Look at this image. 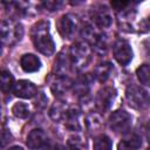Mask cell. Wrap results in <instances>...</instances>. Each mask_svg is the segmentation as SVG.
Segmentation results:
<instances>
[{
	"label": "cell",
	"mask_w": 150,
	"mask_h": 150,
	"mask_svg": "<svg viewBox=\"0 0 150 150\" xmlns=\"http://www.w3.org/2000/svg\"><path fill=\"white\" fill-rule=\"evenodd\" d=\"M32 41L35 48L43 55L49 56L55 50V43L49 33V22L46 20H41L36 22L30 30Z\"/></svg>",
	"instance_id": "cell-1"
},
{
	"label": "cell",
	"mask_w": 150,
	"mask_h": 150,
	"mask_svg": "<svg viewBox=\"0 0 150 150\" xmlns=\"http://www.w3.org/2000/svg\"><path fill=\"white\" fill-rule=\"evenodd\" d=\"M128 104L135 110H146L150 107V95L137 84H130L125 90Z\"/></svg>",
	"instance_id": "cell-2"
},
{
	"label": "cell",
	"mask_w": 150,
	"mask_h": 150,
	"mask_svg": "<svg viewBox=\"0 0 150 150\" xmlns=\"http://www.w3.org/2000/svg\"><path fill=\"white\" fill-rule=\"evenodd\" d=\"M69 55L71 60V66L75 69L80 70L88 64L90 60L91 50L87 42H77L70 48Z\"/></svg>",
	"instance_id": "cell-3"
},
{
	"label": "cell",
	"mask_w": 150,
	"mask_h": 150,
	"mask_svg": "<svg viewBox=\"0 0 150 150\" xmlns=\"http://www.w3.org/2000/svg\"><path fill=\"white\" fill-rule=\"evenodd\" d=\"M132 125V117L125 110H116L109 117V127L115 132L125 134L130 130Z\"/></svg>",
	"instance_id": "cell-4"
},
{
	"label": "cell",
	"mask_w": 150,
	"mask_h": 150,
	"mask_svg": "<svg viewBox=\"0 0 150 150\" xmlns=\"http://www.w3.org/2000/svg\"><path fill=\"white\" fill-rule=\"evenodd\" d=\"M1 42L4 45H11L14 41H18L23 35V28L20 23H14L8 20H2L0 26Z\"/></svg>",
	"instance_id": "cell-5"
},
{
	"label": "cell",
	"mask_w": 150,
	"mask_h": 150,
	"mask_svg": "<svg viewBox=\"0 0 150 150\" xmlns=\"http://www.w3.org/2000/svg\"><path fill=\"white\" fill-rule=\"evenodd\" d=\"M79 18L75 14L68 13L61 16L59 21V32L63 39H71L79 28Z\"/></svg>",
	"instance_id": "cell-6"
},
{
	"label": "cell",
	"mask_w": 150,
	"mask_h": 150,
	"mask_svg": "<svg viewBox=\"0 0 150 150\" xmlns=\"http://www.w3.org/2000/svg\"><path fill=\"white\" fill-rule=\"evenodd\" d=\"M112 53H114V57L115 60L122 64V66H127L130 63V61L132 60V49L131 46L129 45V42H127L125 40H117L114 46H112Z\"/></svg>",
	"instance_id": "cell-7"
},
{
	"label": "cell",
	"mask_w": 150,
	"mask_h": 150,
	"mask_svg": "<svg viewBox=\"0 0 150 150\" xmlns=\"http://www.w3.org/2000/svg\"><path fill=\"white\" fill-rule=\"evenodd\" d=\"M116 89L112 87H105L102 90L98 91L96 96V108L104 112L110 109V107L114 104V101L116 98Z\"/></svg>",
	"instance_id": "cell-8"
},
{
	"label": "cell",
	"mask_w": 150,
	"mask_h": 150,
	"mask_svg": "<svg viewBox=\"0 0 150 150\" xmlns=\"http://www.w3.org/2000/svg\"><path fill=\"white\" fill-rule=\"evenodd\" d=\"M14 94L21 98H32L38 94L36 86L28 80H20L14 86Z\"/></svg>",
	"instance_id": "cell-9"
},
{
	"label": "cell",
	"mask_w": 150,
	"mask_h": 150,
	"mask_svg": "<svg viewBox=\"0 0 150 150\" xmlns=\"http://www.w3.org/2000/svg\"><path fill=\"white\" fill-rule=\"evenodd\" d=\"M93 20L97 27L105 28V27H109L111 25L112 16H111L110 11L105 6H100V7L95 8L94 14H93Z\"/></svg>",
	"instance_id": "cell-10"
},
{
	"label": "cell",
	"mask_w": 150,
	"mask_h": 150,
	"mask_svg": "<svg viewBox=\"0 0 150 150\" xmlns=\"http://www.w3.org/2000/svg\"><path fill=\"white\" fill-rule=\"evenodd\" d=\"M70 66H71V60L69 53H66L64 50L59 53L54 63V71L56 73V76H67Z\"/></svg>",
	"instance_id": "cell-11"
},
{
	"label": "cell",
	"mask_w": 150,
	"mask_h": 150,
	"mask_svg": "<svg viewBox=\"0 0 150 150\" xmlns=\"http://www.w3.org/2000/svg\"><path fill=\"white\" fill-rule=\"evenodd\" d=\"M47 141V136L42 129H34L32 130L26 138V144L29 149H39L41 148Z\"/></svg>",
	"instance_id": "cell-12"
},
{
	"label": "cell",
	"mask_w": 150,
	"mask_h": 150,
	"mask_svg": "<svg viewBox=\"0 0 150 150\" xmlns=\"http://www.w3.org/2000/svg\"><path fill=\"white\" fill-rule=\"evenodd\" d=\"M20 66L23 71L26 73H34L38 71L41 67L40 59L34 54H25L20 59Z\"/></svg>",
	"instance_id": "cell-13"
},
{
	"label": "cell",
	"mask_w": 150,
	"mask_h": 150,
	"mask_svg": "<svg viewBox=\"0 0 150 150\" xmlns=\"http://www.w3.org/2000/svg\"><path fill=\"white\" fill-rule=\"evenodd\" d=\"M69 111L68 104L64 101H55L49 110V116L53 121L59 122V121H64L67 114Z\"/></svg>",
	"instance_id": "cell-14"
},
{
	"label": "cell",
	"mask_w": 150,
	"mask_h": 150,
	"mask_svg": "<svg viewBox=\"0 0 150 150\" xmlns=\"http://www.w3.org/2000/svg\"><path fill=\"white\" fill-rule=\"evenodd\" d=\"M73 86V82L68 76H56L53 82H50V90L54 95H62L66 93L70 87Z\"/></svg>",
	"instance_id": "cell-15"
},
{
	"label": "cell",
	"mask_w": 150,
	"mask_h": 150,
	"mask_svg": "<svg viewBox=\"0 0 150 150\" xmlns=\"http://www.w3.org/2000/svg\"><path fill=\"white\" fill-rule=\"evenodd\" d=\"M142 145V139L136 134H128L117 145V150H137Z\"/></svg>",
	"instance_id": "cell-16"
},
{
	"label": "cell",
	"mask_w": 150,
	"mask_h": 150,
	"mask_svg": "<svg viewBox=\"0 0 150 150\" xmlns=\"http://www.w3.org/2000/svg\"><path fill=\"white\" fill-rule=\"evenodd\" d=\"M64 124L70 130H74V131L81 130L82 125H81V112H80V110L70 108L66 118H64Z\"/></svg>",
	"instance_id": "cell-17"
},
{
	"label": "cell",
	"mask_w": 150,
	"mask_h": 150,
	"mask_svg": "<svg viewBox=\"0 0 150 150\" xmlns=\"http://www.w3.org/2000/svg\"><path fill=\"white\" fill-rule=\"evenodd\" d=\"M90 83H91V77L89 75H83L81 77H79L74 83H73V89L74 93L77 96H84L88 94L89 89H90Z\"/></svg>",
	"instance_id": "cell-18"
},
{
	"label": "cell",
	"mask_w": 150,
	"mask_h": 150,
	"mask_svg": "<svg viewBox=\"0 0 150 150\" xmlns=\"http://www.w3.org/2000/svg\"><path fill=\"white\" fill-rule=\"evenodd\" d=\"M111 73H112V66L109 62L100 63L94 69V76L100 82H105L111 76Z\"/></svg>",
	"instance_id": "cell-19"
},
{
	"label": "cell",
	"mask_w": 150,
	"mask_h": 150,
	"mask_svg": "<svg viewBox=\"0 0 150 150\" xmlns=\"http://www.w3.org/2000/svg\"><path fill=\"white\" fill-rule=\"evenodd\" d=\"M101 33H98L96 29H95V27L93 26V25H90V23H87V25H84V27L82 28V36H83V39H86V41H87V43L88 42H90V43H95L100 38H101Z\"/></svg>",
	"instance_id": "cell-20"
},
{
	"label": "cell",
	"mask_w": 150,
	"mask_h": 150,
	"mask_svg": "<svg viewBox=\"0 0 150 150\" xmlns=\"http://www.w3.org/2000/svg\"><path fill=\"white\" fill-rule=\"evenodd\" d=\"M136 75H137L138 81L142 84L150 87V64L149 63H144L139 66L136 69Z\"/></svg>",
	"instance_id": "cell-21"
},
{
	"label": "cell",
	"mask_w": 150,
	"mask_h": 150,
	"mask_svg": "<svg viewBox=\"0 0 150 150\" xmlns=\"http://www.w3.org/2000/svg\"><path fill=\"white\" fill-rule=\"evenodd\" d=\"M111 148H112V144L108 136L100 135V136L95 137L94 143H93L94 150H111Z\"/></svg>",
	"instance_id": "cell-22"
},
{
	"label": "cell",
	"mask_w": 150,
	"mask_h": 150,
	"mask_svg": "<svg viewBox=\"0 0 150 150\" xmlns=\"http://www.w3.org/2000/svg\"><path fill=\"white\" fill-rule=\"evenodd\" d=\"M0 86H1V90L2 93H8L12 88H14V79L13 75L7 71V70H2L1 73V80H0Z\"/></svg>",
	"instance_id": "cell-23"
},
{
	"label": "cell",
	"mask_w": 150,
	"mask_h": 150,
	"mask_svg": "<svg viewBox=\"0 0 150 150\" xmlns=\"http://www.w3.org/2000/svg\"><path fill=\"white\" fill-rule=\"evenodd\" d=\"M12 112L18 118H27L29 115V107L25 102H16L12 107Z\"/></svg>",
	"instance_id": "cell-24"
},
{
	"label": "cell",
	"mask_w": 150,
	"mask_h": 150,
	"mask_svg": "<svg viewBox=\"0 0 150 150\" xmlns=\"http://www.w3.org/2000/svg\"><path fill=\"white\" fill-rule=\"evenodd\" d=\"M62 5H63V2L59 1V0H56V1L55 0H49V1H45L43 2L45 8L48 9V11H57Z\"/></svg>",
	"instance_id": "cell-25"
},
{
	"label": "cell",
	"mask_w": 150,
	"mask_h": 150,
	"mask_svg": "<svg viewBox=\"0 0 150 150\" xmlns=\"http://www.w3.org/2000/svg\"><path fill=\"white\" fill-rule=\"evenodd\" d=\"M129 5H130V2H128V1H112V2H111V6H112L115 9H117V11H123V9H125Z\"/></svg>",
	"instance_id": "cell-26"
},
{
	"label": "cell",
	"mask_w": 150,
	"mask_h": 150,
	"mask_svg": "<svg viewBox=\"0 0 150 150\" xmlns=\"http://www.w3.org/2000/svg\"><path fill=\"white\" fill-rule=\"evenodd\" d=\"M46 103H47V98L45 97L43 93L38 94V100L35 101V105H36L38 108H43V107L46 105Z\"/></svg>",
	"instance_id": "cell-27"
},
{
	"label": "cell",
	"mask_w": 150,
	"mask_h": 150,
	"mask_svg": "<svg viewBox=\"0 0 150 150\" xmlns=\"http://www.w3.org/2000/svg\"><path fill=\"white\" fill-rule=\"evenodd\" d=\"M9 139H11V134H9V131L8 130H6L5 128H4V130H2V132H1V145L2 146H5L6 145V143L7 142H9Z\"/></svg>",
	"instance_id": "cell-28"
},
{
	"label": "cell",
	"mask_w": 150,
	"mask_h": 150,
	"mask_svg": "<svg viewBox=\"0 0 150 150\" xmlns=\"http://www.w3.org/2000/svg\"><path fill=\"white\" fill-rule=\"evenodd\" d=\"M150 29V22L146 20V19H143L141 22H139V32L141 33H145Z\"/></svg>",
	"instance_id": "cell-29"
},
{
	"label": "cell",
	"mask_w": 150,
	"mask_h": 150,
	"mask_svg": "<svg viewBox=\"0 0 150 150\" xmlns=\"http://www.w3.org/2000/svg\"><path fill=\"white\" fill-rule=\"evenodd\" d=\"M62 150H79V148H77V145H74V144H69L67 148H64V149H62Z\"/></svg>",
	"instance_id": "cell-30"
},
{
	"label": "cell",
	"mask_w": 150,
	"mask_h": 150,
	"mask_svg": "<svg viewBox=\"0 0 150 150\" xmlns=\"http://www.w3.org/2000/svg\"><path fill=\"white\" fill-rule=\"evenodd\" d=\"M124 16L129 19V18H130V13H125V14H124ZM123 26H130V23H129V21L127 20V21H125V22L123 23Z\"/></svg>",
	"instance_id": "cell-31"
},
{
	"label": "cell",
	"mask_w": 150,
	"mask_h": 150,
	"mask_svg": "<svg viewBox=\"0 0 150 150\" xmlns=\"http://www.w3.org/2000/svg\"><path fill=\"white\" fill-rule=\"evenodd\" d=\"M8 150H23L21 146H19V145H15V146H12V148H9Z\"/></svg>",
	"instance_id": "cell-32"
},
{
	"label": "cell",
	"mask_w": 150,
	"mask_h": 150,
	"mask_svg": "<svg viewBox=\"0 0 150 150\" xmlns=\"http://www.w3.org/2000/svg\"><path fill=\"white\" fill-rule=\"evenodd\" d=\"M146 137H148V141H149V143H150V129L148 130V134H146Z\"/></svg>",
	"instance_id": "cell-33"
},
{
	"label": "cell",
	"mask_w": 150,
	"mask_h": 150,
	"mask_svg": "<svg viewBox=\"0 0 150 150\" xmlns=\"http://www.w3.org/2000/svg\"><path fill=\"white\" fill-rule=\"evenodd\" d=\"M148 150H150V148H149V149H148Z\"/></svg>",
	"instance_id": "cell-34"
}]
</instances>
